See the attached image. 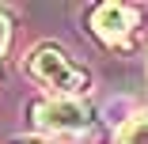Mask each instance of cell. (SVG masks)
<instances>
[{
    "mask_svg": "<svg viewBox=\"0 0 148 144\" xmlns=\"http://www.w3.org/2000/svg\"><path fill=\"white\" fill-rule=\"evenodd\" d=\"M27 72L34 80H42L46 87L57 91V99H76L91 87V76L87 68H80L72 57L61 49V46H38L34 53H27Z\"/></svg>",
    "mask_w": 148,
    "mask_h": 144,
    "instance_id": "1",
    "label": "cell"
},
{
    "mask_svg": "<svg viewBox=\"0 0 148 144\" xmlns=\"http://www.w3.org/2000/svg\"><path fill=\"white\" fill-rule=\"evenodd\" d=\"M31 114L46 133H80L91 125V114L76 99H42V102H34Z\"/></svg>",
    "mask_w": 148,
    "mask_h": 144,
    "instance_id": "2",
    "label": "cell"
},
{
    "mask_svg": "<svg viewBox=\"0 0 148 144\" xmlns=\"http://www.w3.org/2000/svg\"><path fill=\"white\" fill-rule=\"evenodd\" d=\"M91 31L106 46H125L137 31V12L129 4H99L91 12Z\"/></svg>",
    "mask_w": 148,
    "mask_h": 144,
    "instance_id": "3",
    "label": "cell"
},
{
    "mask_svg": "<svg viewBox=\"0 0 148 144\" xmlns=\"http://www.w3.org/2000/svg\"><path fill=\"white\" fill-rule=\"evenodd\" d=\"M118 144H148V118L129 121L122 133H118Z\"/></svg>",
    "mask_w": 148,
    "mask_h": 144,
    "instance_id": "4",
    "label": "cell"
},
{
    "mask_svg": "<svg viewBox=\"0 0 148 144\" xmlns=\"http://www.w3.org/2000/svg\"><path fill=\"white\" fill-rule=\"evenodd\" d=\"M8 42H12V23H8V15H4V12H0V57H4Z\"/></svg>",
    "mask_w": 148,
    "mask_h": 144,
    "instance_id": "5",
    "label": "cell"
},
{
    "mask_svg": "<svg viewBox=\"0 0 148 144\" xmlns=\"http://www.w3.org/2000/svg\"><path fill=\"white\" fill-rule=\"evenodd\" d=\"M15 144H53V140H15Z\"/></svg>",
    "mask_w": 148,
    "mask_h": 144,
    "instance_id": "6",
    "label": "cell"
}]
</instances>
